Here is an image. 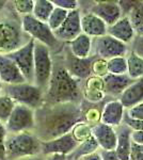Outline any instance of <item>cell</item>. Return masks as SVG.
<instances>
[{
  "mask_svg": "<svg viewBox=\"0 0 143 160\" xmlns=\"http://www.w3.org/2000/svg\"><path fill=\"white\" fill-rule=\"evenodd\" d=\"M33 133L46 142L66 135L85 121L81 104H44L34 110Z\"/></svg>",
  "mask_w": 143,
  "mask_h": 160,
  "instance_id": "cell-1",
  "label": "cell"
},
{
  "mask_svg": "<svg viewBox=\"0 0 143 160\" xmlns=\"http://www.w3.org/2000/svg\"><path fill=\"white\" fill-rule=\"evenodd\" d=\"M82 90L80 80L67 72L64 64H54L50 80L44 92L45 104H80Z\"/></svg>",
  "mask_w": 143,
  "mask_h": 160,
  "instance_id": "cell-2",
  "label": "cell"
},
{
  "mask_svg": "<svg viewBox=\"0 0 143 160\" xmlns=\"http://www.w3.org/2000/svg\"><path fill=\"white\" fill-rule=\"evenodd\" d=\"M42 142L33 131L8 133L6 138L7 160H25L41 156Z\"/></svg>",
  "mask_w": 143,
  "mask_h": 160,
  "instance_id": "cell-3",
  "label": "cell"
},
{
  "mask_svg": "<svg viewBox=\"0 0 143 160\" xmlns=\"http://www.w3.org/2000/svg\"><path fill=\"white\" fill-rule=\"evenodd\" d=\"M2 94L10 97L15 105H23L36 110L44 104V91L33 83L2 86Z\"/></svg>",
  "mask_w": 143,
  "mask_h": 160,
  "instance_id": "cell-4",
  "label": "cell"
},
{
  "mask_svg": "<svg viewBox=\"0 0 143 160\" xmlns=\"http://www.w3.org/2000/svg\"><path fill=\"white\" fill-rule=\"evenodd\" d=\"M54 61L50 49L34 41L33 48V84L45 92L53 73Z\"/></svg>",
  "mask_w": 143,
  "mask_h": 160,
  "instance_id": "cell-5",
  "label": "cell"
},
{
  "mask_svg": "<svg viewBox=\"0 0 143 160\" xmlns=\"http://www.w3.org/2000/svg\"><path fill=\"white\" fill-rule=\"evenodd\" d=\"M20 28L26 35L34 40L35 42L42 43L50 49L59 47L60 43L54 37V32L50 30L46 22H42L35 19L32 15L20 17Z\"/></svg>",
  "mask_w": 143,
  "mask_h": 160,
  "instance_id": "cell-6",
  "label": "cell"
},
{
  "mask_svg": "<svg viewBox=\"0 0 143 160\" xmlns=\"http://www.w3.org/2000/svg\"><path fill=\"white\" fill-rule=\"evenodd\" d=\"M30 38L25 35L20 25L11 19L0 20V53L7 55L26 44Z\"/></svg>",
  "mask_w": 143,
  "mask_h": 160,
  "instance_id": "cell-7",
  "label": "cell"
},
{
  "mask_svg": "<svg viewBox=\"0 0 143 160\" xmlns=\"http://www.w3.org/2000/svg\"><path fill=\"white\" fill-rule=\"evenodd\" d=\"M128 51V45L108 34L92 38V55L100 60L108 61L116 57H126Z\"/></svg>",
  "mask_w": 143,
  "mask_h": 160,
  "instance_id": "cell-8",
  "label": "cell"
},
{
  "mask_svg": "<svg viewBox=\"0 0 143 160\" xmlns=\"http://www.w3.org/2000/svg\"><path fill=\"white\" fill-rule=\"evenodd\" d=\"M34 124V110L23 105H15L4 127L8 133H19L33 131Z\"/></svg>",
  "mask_w": 143,
  "mask_h": 160,
  "instance_id": "cell-9",
  "label": "cell"
},
{
  "mask_svg": "<svg viewBox=\"0 0 143 160\" xmlns=\"http://www.w3.org/2000/svg\"><path fill=\"white\" fill-rule=\"evenodd\" d=\"M33 48L34 40L30 38L16 50L7 53V57L16 64L28 83H33Z\"/></svg>",
  "mask_w": 143,
  "mask_h": 160,
  "instance_id": "cell-10",
  "label": "cell"
},
{
  "mask_svg": "<svg viewBox=\"0 0 143 160\" xmlns=\"http://www.w3.org/2000/svg\"><path fill=\"white\" fill-rule=\"evenodd\" d=\"M80 17H81V11L80 9L69 11L67 17L54 34L60 43H69L78 35L81 34V25H80Z\"/></svg>",
  "mask_w": 143,
  "mask_h": 160,
  "instance_id": "cell-11",
  "label": "cell"
},
{
  "mask_svg": "<svg viewBox=\"0 0 143 160\" xmlns=\"http://www.w3.org/2000/svg\"><path fill=\"white\" fill-rule=\"evenodd\" d=\"M80 142L74 137L71 132L63 135L59 138L53 139L46 142H42V156H48V155L59 154L69 156L74 152Z\"/></svg>",
  "mask_w": 143,
  "mask_h": 160,
  "instance_id": "cell-12",
  "label": "cell"
},
{
  "mask_svg": "<svg viewBox=\"0 0 143 160\" xmlns=\"http://www.w3.org/2000/svg\"><path fill=\"white\" fill-rule=\"evenodd\" d=\"M85 12L94 14L108 27L118 22L122 16H124L119 1H94L93 4L90 6L89 10Z\"/></svg>",
  "mask_w": 143,
  "mask_h": 160,
  "instance_id": "cell-13",
  "label": "cell"
},
{
  "mask_svg": "<svg viewBox=\"0 0 143 160\" xmlns=\"http://www.w3.org/2000/svg\"><path fill=\"white\" fill-rule=\"evenodd\" d=\"M95 56H91L87 59H78L74 57L71 52L66 53V58L64 61V66L69 74L74 78L78 80L85 79L92 74V66L96 60Z\"/></svg>",
  "mask_w": 143,
  "mask_h": 160,
  "instance_id": "cell-14",
  "label": "cell"
},
{
  "mask_svg": "<svg viewBox=\"0 0 143 160\" xmlns=\"http://www.w3.org/2000/svg\"><path fill=\"white\" fill-rule=\"evenodd\" d=\"M91 135L95 139L100 151H114L116 146L115 128L103 123H96L91 127Z\"/></svg>",
  "mask_w": 143,
  "mask_h": 160,
  "instance_id": "cell-15",
  "label": "cell"
},
{
  "mask_svg": "<svg viewBox=\"0 0 143 160\" xmlns=\"http://www.w3.org/2000/svg\"><path fill=\"white\" fill-rule=\"evenodd\" d=\"M126 109L123 107L119 99L109 100L104 105L100 113V123L111 126L113 128L119 127L123 124Z\"/></svg>",
  "mask_w": 143,
  "mask_h": 160,
  "instance_id": "cell-16",
  "label": "cell"
},
{
  "mask_svg": "<svg viewBox=\"0 0 143 160\" xmlns=\"http://www.w3.org/2000/svg\"><path fill=\"white\" fill-rule=\"evenodd\" d=\"M135 80L129 78L127 74L112 75L107 74L103 77V90L107 96L120 97Z\"/></svg>",
  "mask_w": 143,
  "mask_h": 160,
  "instance_id": "cell-17",
  "label": "cell"
},
{
  "mask_svg": "<svg viewBox=\"0 0 143 160\" xmlns=\"http://www.w3.org/2000/svg\"><path fill=\"white\" fill-rule=\"evenodd\" d=\"M0 81L3 86H11V84L25 83L26 80L24 76L18 69L16 64L7 55L0 53Z\"/></svg>",
  "mask_w": 143,
  "mask_h": 160,
  "instance_id": "cell-18",
  "label": "cell"
},
{
  "mask_svg": "<svg viewBox=\"0 0 143 160\" xmlns=\"http://www.w3.org/2000/svg\"><path fill=\"white\" fill-rule=\"evenodd\" d=\"M107 34L129 46L136 35V32L129 17L127 15H124L116 22L109 26L107 28Z\"/></svg>",
  "mask_w": 143,
  "mask_h": 160,
  "instance_id": "cell-19",
  "label": "cell"
},
{
  "mask_svg": "<svg viewBox=\"0 0 143 160\" xmlns=\"http://www.w3.org/2000/svg\"><path fill=\"white\" fill-rule=\"evenodd\" d=\"M80 25H81V32L91 38L104 37L107 34L108 26L90 12H81Z\"/></svg>",
  "mask_w": 143,
  "mask_h": 160,
  "instance_id": "cell-20",
  "label": "cell"
},
{
  "mask_svg": "<svg viewBox=\"0 0 143 160\" xmlns=\"http://www.w3.org/2000/svg\"><path fill=\"white\" fill-rule=\"evenodd\" d=\"M116 130V146L114 149L116 157L119 160H129V154H130L131 148V129L126 126L125 124H122L119 127L115 128Z\"/></svg>",
  "mask_w": 143,
  "mask_h": 160,
  "instance_id": "cell-21",
  "label": "cell"
},
{
  "mask_svg": "<svg viewBox=\"0 0 143 160\" xmlns=\"http://www.w3.org/2000/svg\"><path fill=\"white\" fill-rule=\"evenodd\" d=\"M119 100L125 109H129L132 106L143 102V77L134 82L122 93Z\"/></svg>",
  "mask_w": 143,
  "mask_h": 160,
  "instance_id": "cell-22",
  "label": "cell"
},
{
  "mask_svg": "<svg viewBox=\"0 0 143 160\" xmlns=\"http://www.w3.org/2000/svg\"><path fill=\"white\" fill-rule=\"evenodd\" d=\"M67 44L69 52L78 59H87L92 56V38L84 33Z\"/></svg>",
  "mask_w": 143,
  "mask_h": 160,
  "instance_id": "cell-23",
  "label": "cell"
},
{
  "mask_svg": "<svg viewBox=\"0 0 143 160\" xmlns=\"http://www.w3.org/2000/svg\"><path fill=\"white\" fill-rule=\"evenodd\" d=\"M98 151H100V148H98L95 139L91 135L89 138L80 142L73 153L66 156V160H80L84 157L88 156V155H91Z\"/></svg>",
  "mask_w": 143,
  "mask_h": 160,
  "instance_id": "cell-24",
  "label": "cell"
},
{
  "mask_svg": "<svg viewBox=\"0 0 143 160\" xmlns=\"http://www.w3.org/2000/svg\"><path fill=\"white\" fill-rule=\"evenodd\" d=\"M127 75L132 80H138L143 77V58L137 56L131 50L126 55Z\"/></svg>",
  "mask_w": 143,
  "mask_h": 160,
  "instance_id": "cell-25",
  "label": "cell"
},
{
  "mask_svg": "<svg viewBox=\"0 0 143 160\" xmlns=\"http://www.w3.org/2000/svg\"><path fill=\"white\" fill-rule=\"evenodd\" d=\"M54 9V6L49 0H34V6H33V11L31 15L40 22H47Z\"/></svg>",
  "mask_w": 143,
  "mask_h": 160,
  "instance_id": "cell-26",
  "label": "cell"
},
{
  "mask_svg": "<svg viewBox=\"0 0 143 160\" xmlns=\"http://www.w3.org/2000/svg\"><path fill=\"white\" fill-rule=\"evenodd\" d=\"M127 16L130 19L136 34H143V1H134Z\"/></svg>",
  "mask_w": 143,
  "mask_h": 160,
  "instance_id": "cell-27",
  "label": "cell"
},
{
  "mask_svg": "<svg viewBox=\"0 0 143 160\" xmlns=\"http://www.w3.org/2000/svg\"><path fill=\"white\" fill-rule=\"evenodd\" d=\"M106 68L108 74L124 75L127 74V62L126 57H116L106 61Z\"/></svg>",
  "mask_w": 143,
  "mask_h": 160,
  "instance_id": "cell-28",
  "label": "cell"
},
{
  "mask_svg": "<svg viewBox=\"0 0 143 160\" xmlns=\"http://www.w3.org/2000/svg\"><path fill=\"white\" fill-rule=\"evenodd\" d=\"M67 14H69V11L54 7V11L51 12L50 16H49V18L46 24L48 25V27L50 28V30L54 32V31H56L60 26L63 24V22L67 17Z\"/></svg>",
  "mask_w": 143,
  "mask_h": 160,
  "instance_id": "cell-29",
  "label": "cell"
},
{
  "mask_svg": "<svg viewBox=\"0 0 143 160\" xmlns=\"http://www.w3.org/2000/svg\"><path fill=\"white\" fill-rule=\"evenodd\" d=\"M14 106L15 104L10 97L3 94L0 95V122H2L3 124L7 122Z\"/></svg>",
  "mask_w": 143,
  "mask_h": 160,
  "instance_id": "cell-30",
  "label": "cell"
},
{
  "mask_svg": "<svg viewBox=\"0 0 143 160\" xmlns=\"http://www.w3.org/2000/svg\"><path fill=\"white\" fill-rule=\"evenodd\" d=\"M33 6H34V0H16V1H13V7H14L15 12L18 15H20V17L32 14Z\"/></svg>",
  "mask_w": 143,
  "mask_h": 160,
  "instance_id": "cell-31",
  "label": "cell"
},
{
  "mask_svg": "<svg viewBox=\"0 0 143 160\" xmlns=\"http://www.w3.org/2000/svg\"><path fill=\"white\" fill-rule=\"evenodd\" d=\"M51 2L56 8L66 10L69 12L79 9V1H76V0H51Z\"/></svg>",
  "mask_w": 143,
  "mask_h": 160,
  "instance_id": "cell-32",
  "label": "cell"
},
{
  "mask_svg": "<svg viewBox=\"0 0 143 160\" xmlns=\"http://www.w3.org/2000/svg\"><path fill=\"white\" fill-rule=\"evenodd\" d=\"M125 114L131 120L143 121V102L132 106L131 108L125 111Z\"/></svg>",
  "mask_w": 143,
  "mask_h": 160,
  "instance_id": "cell-33",
  "label": "cell"
},
{
  "mask_svg": "<svg viewBox=\"0 0 143 160\" xmlns=\"http://www.w3.org/2000/svg\"><path fill=\"white\" fill-rule=\"evenodd\" d=\"M129 50L135 52L137 56L143 58V34H136L132 40V42L129 44Z\"/></svg>",
  "mask_w": 143,
  "mask_h": 160,
  "instance_id": "cell-34",
  "label": "cell"
},
{
  "mask_svg": "<svg viewBox=\"0 0 143 160\" xmlns=\"http://www.w3.org/2000/svg\"><path fill=\"white\" fill-rule=\"evenodd\" d=\"M7 130L4 127V124L0 122V160H7L6 156V138H7Z\"/></svg>",
  "mask_w": 143,
  "mask_h": 160,
  "instance_id": "cell-35",
  "label": "cell"
},
{
  "mask_svg": "<svg viewBox=\"0 0 143 160\" xmlns=\"http://www.w3.org/2000/svg\"><path fill=\"white\" fill-rule=\"evenodd\" d=\"M129 160H143V145L131 143Z\"/></svg>",
  "mask_w": 143,
  "mask_h": 160,
  "instance_id": "cell-36",
  "label": "cell"
},
{
  "mask_svg": "<svg viewBox=\"0 0 143 160\" xmlns=\"http://www.w3.org/2000/svg\"><path fill=\"white\" fill-rule=\"evenodd\" d=\"M123 124H125L126 126H128L131 130H143V121L131 120V118L127 117L126 114L124 115Z\"/></svg>",
  "mask_w": 143,
  "mask_h": 160,
  "instance_id": "cell-37",
  "label": "cell"
},
{
  "mask_svg": "<svg viewBox=\"0 0 143 160\" xmlns=\"http://www.w3.org/2000/svg\"><path fill=\"white\" fill-rule=\"evenodd\" d=\"M130 138L132 143L143 145V130H131Z\"/></svg>",
  "mask_w": 143,
  "mask_h": 160,
  "instance_id": "cell-38",
  "label": "cell"
},
{
  "mask_svg": "<svg viewBox=\"0 0 143 160\" xmlns=\"http://www.w3.org/2000/svg\"><path fill=\"white\" fill-rule=\"evenodd\" d=\"M101 160H119L114 151H100Z\"/></svg>",
  "mask_w": 143,
  "mask_h": 160,
  "instance_id": "cell-39",
  "label": "cell"
},
{
  "mask_svg": "<svg viewBox=\"0 0 143 160\" xmlns=\"http://www.w3.org/2000/svg\"><path fill=\"white\" fill-rule=\"evenodd\" d=\"M43 160H66V156H64V155H59V154H54V155H48V156H44Z\"/></svg>",
  "mask_w": 143,
  "mask_h": 160,
  "instance_id": "cell-40",
  "label": "cell"
},
{
  "mask_svg": "<svg viewBox=\"0 0 143 160\" xmlns=\"http://www.w3.org/2000/svg\"><path fill=\"white\" fill-rule=\"evenodd\" d=\"M80 160H101V156H100V152H95V153L91 154V155H88V156L84 157Z\"/></svg>",
  "mask_w": 143,
  "mask_h": 160,
  "instance_id": "cell-41",
  "label": "cell"
},
{
  "mask_svg": "<svg viewBox=\"0 0 143 160\" xmlns=\"http://www.w3.org/2000/svg\"><path fill=\"white\" fill-rule=\"evenodd\" d=\"M44 159V156H36V157H32V158H28V159H25V160H43Z\"/></svg>",
  "mask_w": 143,
  "mask_h": 160,
  "instance_id": "cell-42",
  "label": "cell"
},
{
  "mask_svg": "<svg viewBox=\"0 0 143 160\" xmlns=\"http://www.w3.org/2000/svg\"><path fill=\"white\" fill-rule=\"evenodd\" d=\"M4 6H6V2H4V1H0V10L3 9Z\"/></svg>",
  "mask_w": 143,
  "mask_h": 160,
  "instance_id": "cell-43",
  "label": "cell"
},
{
  "mask_svg": "<svg viewBox=\"0 0 143 160\" xmlns=\"http://www.w3.org/2000/svg\"><path fill=\"white\" fill-rule=\"evenodd\" d=\"M2 86H3V84H2L1 81H0V95L2 94Z\"/></svg>",
  "mask_w": 143,
  "mask_h": 160,
  "instance_id": "cell-44",
  "label": "cell"
}]
</instances>
